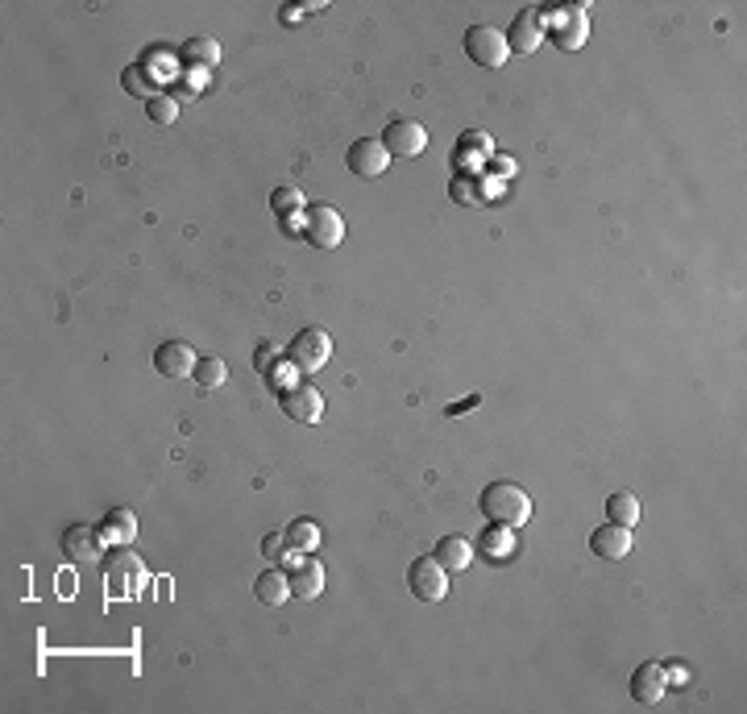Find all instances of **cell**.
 Returning a JSON list of instances; mask_svg holds the SVG:
<instances>
[{"label": "cell", "mask_w": 747, "mask_h": 714, "mask_svg": "<svg viewBox=\"0 0 747 714\" xmlns=\"http://www.w3.org/2000/svg\"><path fill=\"white\" fill-rule=\"evenodd\" d=\"M407 590L420 598V602H440L449 594V573L440 569L436 557H415L407 565Z\"/></svg>", "instance_id": "ba28073f"}, {"label": "cell", "mask_w": 747, "mask_h": 714, "mask_svg": "<svg viewBox=\"0 0 747 714\" xmlns=\"http://www.w3.org/2000/svg\"><path fill=\"white\" fill-rule=\"evenodd\" d=\"M544 34H548L552 42H557L561 50H577L581 42H586V38H590V25H586V9H581V5H577V9H565V13H561V21H557V25H548V30H544Z\"/></svg>", "instance_id": "5bb4252c"}, {"label": "cell", "mask_w": 747, "mask_h": 714, "mask_svg": "<svg viewBox=\"0 0 747 714\" xmlns=\"http://www.w3.org/2000/svg\"><path fill=\"white\" fill-rule=\"evenodd\" d=\"M482 553H490V561H507L511 553V532L507 528H490L482 540Z\"/></svg>", "instance_id": "484cf974"}, {"label": "cell", "mask_w": 747, "mask_h": 714, "mask_svg": "<svg viewBox=\"0 0 747 714\" xmlns=\"http://www.w3.org/2000/svg\"><path fill=\"white\" fill-rule=\"evenodd\" d=\"M287 582H291V598H316L324 590V565L316 557H303L291 573H287Z\"/></svg>", "instance_id": "2e32d148"}, {"label": "cell", "mask_w": 747, "mask_h": 714, "mask_svg": "<svg viewBox=\"0 0 747 714\" xmlns=\"http://www.w3.org/2000/svg\"><path fill=\"white\" fill-rule=\"evenodd\" d=\"M254 366H258L262 374L270 370V341H262V345H258V357H254Z\"/></svg>", "instance_id": "83f0119b"}, {"label": "cell", "mask_w": 747, "mask_h": 714, "mask_svg": "<svg viewBox=\"0 0 747 714\" xmlns=\"http://www.w3.org/2000/svg\"><path fill=\"white\" fill-rule=\"evenodd\" d=\"M299 200L291 196V187H279V196H274V208H295Z\"/></svg>", "instance_id": "f1b7e54d"}, {"label": "cell", "mask_w": 747, "mask_h": 714, "mask_svg": "<svg viewBox=\"0 0 747 714\" xmlns=\"http://www.w3.org/2000/svg\"><path fill=\"white\" fill-rule=\"evenodd\" d=\"M254 594H258V602H266V607H283V602L291 598V582H287V573H279V569H262L258 573V582H254Z\"/></svg>", "instance_id": "d6986e66"}, {"label": "cell", "mask_w": 747, "mask_h": 714, "mask_svg": "<svg viewBox=\"0 0 747 714\" xmlns=\"http://www.w3.org/2000/svg\"><path fill=\"white\" fill-rule=\"evenodd\" d=\"M465 54L474 59L478 67H503L507 63V54H511V46H507V34L498 30V25H469L465 30Z\"/></svg>", "instance_id": "277c9868"}, {"label": "cell", "mask_w": 747, "mask_h": 714, "mask_svg": "<svg viewBox=\"0 0 747 714\" xmlns=\"http://www.w3.org/2000/svg\"><path fill=\"white\" fill-rule=\"evenodd\" d=\"M432 557L440 561L445 573H461V569H469V561H474V544H469L465 536H440Z\"/></svg>", "instance_id": "e0dca14e"}, {"label": "cell", "mask_w": 747, "mask_h": 714, "mask_svg": "<svg viewBox=\"0 0 747 714\" xmlns=\"http://www.w3.org/2000/svg\"><path fill=\"white\" fill-rule=\"evenodd\" d=\"M146 117H150V125H175V117H179V100H175V96H166V92H158L154 100H146Z\"/></svg>", "instance_id": "d4e9b609"}, {"label": "cell", "mask_w": 747, "mask_h": 714, "mask_svg": "<svg viewBox=\"0 0 747 714\" xmlns=\"http://www.w3.org/2000/svg\"><path fill=\"white\" fill-rule=\"evenodd\" d=\"M640 515H644V507H640V499H635L631 490H615L611 499H606V524L635 528V524H640Z\"/></svg>", "instance_id": "ac0fdd59"}, {"label": "cell", "mask_w": 747, "mask_h": 714, "mask_svg": "<svg viewBox=\"0 0 747 714\" xmlns=\"http://www.w3.org/2000/svg\"><path fill=\"white\" fill-rule=\"evenodd\" d=\"M664 694H669V669H664V665L648 661V665H640V669L631 673V698H635V702L652 706V702H660Z\"/></svg>", "instance_id": "7c38bea8"}, {"label": "cell", "mask_w": 747, "mask_h": 714, "mask_svg": "<svg viewBox=\"0 0 747 714\" xmlns=\"http://www.w3.org/2000/svg\"><path fill=\"white\" fill-rule=\"evenodd\" d=\"M100 544H104V536H100L96 528L71 524V528L63 532V557H71V561H96V557H100Z\"/></svg>", "instance_id": "9a60e30c"}, {"label": "cell", "mask_w": 747, "mask_h": 714, "mask_svg": "<svg viewBox=\"0 0 747 714\" xmlns=\"http://www.w3.org/2000/svg\"><path fill=\"white\" fill-rule=\"evenodd\" d=\"M100 536H104V540H117V544H129V540L137 536V515H133V511H125V507L108 511V515H104V528H100Z\"/></svg>", "instance_id": "603a6c76"}, {"label": "cell", "mask_w": 747, "mask_h": 714, "mask_svg": "<svg viewBox=\"0 0 747 714\" xmlns=\"http://www.w3.org/2000/svg\"><path fill=\"white\" fill-rule=\"evenodd\" d=\"M191 378H196V387L208 395V391H220V387H225L229 366L220 362L216 353H208V357H200V362H196V370H191Z\"/></svg>", "instance_id": "44dd1931"}, {"label": "cell", "mask_w": 747, "mask_h": 714, "mask_svg": "<svg viewBox=\"0 0 747 714\" xmlns=\"http://www.w3.org/2000/svg\"><path fill=\"white\" fill-rule=\"evenodd\" d=\"M179 59H183V67H216L220 63V42L216 38H187L183 46H179Z\"/></svg>", "instance_id": "ffe728a7"}, {"label": "cell", "mask_w": 747, "mask_h": 714, "mask_svg": "<svg viewBox=\"0 0 747 714\" xmlns=\"http://www.w3.org/2000/svg\"><path fill=\"white\" fill-rule=\"evenodd\" d=\"M328 357H332V341H328L324 328H316V324L299 328V333L291 337V345H287V362H291L295 374H316V370H324Z\"/></svg>", "instance_id": "3957f363"}, {"label": "cell", "mask_w": 747, "mask_h": 714, "mask_svg": "<svg viewBox=\"0 0 747 714\" xmlns=\"http://www.w3.org/2000/svg\"><path fill=\"white\" fill-rule=\"evenodd\" d=\"M283 540H287L291 553L308 557L312 548H316V540H320V532H316V519H291L287 532H283Z\"/></svg>", "instance_id": "7402d4cb"}, {"label": "cell", "mask_w": 747, "mask_h": 714, "mask_svg": "<svg viewBox=\"0 0 747 714\" xmlns=\"http://www.w3.org/2000/svg\"><path fill=\"white\" fill-rule=\"evenodd\" d=\"M590 553L602 557V561H623L631 553V528H619V524H602L594 528L590 536Z\"/></svg>", "instance_id": "4fadbf2b"}, {"label": "cell", "mask_w": 747, "mask_h": 714, "mask_svg": "<svg viewBox=\"0 0 747 714\" xmlns=\"http://www.w3.org/2000/svg\"><path fill=\"white\" fill-rule=\"evenodd\" d=\"M196 362H200V353L191 349L187 341H162L154 349V370L162 378H187L191 370H196Z\"/></svg>", "instance_id": "8fae6325"}, {"label": "cell", "mask_w": 747, "mask_h": 714, "mask_svg": "<svg viewBox=\"0 0 747 714\" xmlns=\"http://www.w3.org/2000/svg\"><path fill=\"white\" fill-rule=\"evenodd\" d=\"M121 84H125V92H129V96H146V100H154V96H158V88H154V75H150L142 63L125 67V71H121Z\"/></svg>", "instance_id": "cb8c5ba5"}, {"label": "cell", "mask_w": 747, "mask_h": 714, "mask_svg": "<svg viewBox=\"0 0 747 714\" xmlns=\"http://www.w3.org/2000/svg\"><path fill=\"white\" fill-rule=\"evenodd\" d=\"M283 553H287V540L283 536H266L262 540V557L274 565V561H283Z\"/></svg>", "instance_id": "4316f807"}, {"label": "cell", "mask_w": 747, "mask_h": 714, "mask_svg": "<svg viewBox=\"0 0 747 714\" xmlns=\"http://www.w3.org/2000/svg\"><path fill=\"white\" fill-rule=\"evenodd\" d=\"M540 42H544V13L540 9H519L515 21L507 25L511 54H532V50H540Z\"/></svg>", "instance_id": "30bf717a"}, {"label": "cell", "mask_w": 747, "mask_h": 714, "mask_svg": "<svg viewBox=\"0 0 747 714\" xmlns=\"http://www.w3.org/2000/svg\"><path fill=\"white\" fill-rule=\"evenodd\" d=\"M478 511L490 528H523L532 519V499H528V490L515 486V482H490L482 494H478Z\"/></svg>", "instance_id": "6da1fadb"}, {"label": "cell", "mask_w": 747, "mask_h": 714, "mask_svg": "<svg viewBox=\"0 0 747 714\" xmlns=\"http://www.w3.org/2000/svg\"><path fill=\"white\" fill-rule=\"evenodd\" d=\"M142 586H146V565L142 557L133 553V548H117V553H108L104 561V594L113 602H129V598H142Z\"/></svg>", "instance_id": "7a4b0ae2"}, {"label": "cell", "mask_w": 747, "mask_h": 714, "mask_svg": "<svg viewBox=\"0 0 747 714\" xmlns=\"http://www.w3.org/2000/svg\"><path fill=\"white\" fill-rule=\"evenodd\" d=\"M303 233H308V241L316 245V250H337V245L345 241V216L332 208V204H308L303 208Z\"/></svg>", "instance_id": "5b68a950"}, {"label": "cell", "mask_w": 747, "mask_h": 714, "mask_svg": "<svg viewBox=\"0 0 747 714\" xmlns=\"http://www.w3.org/2000/svg\"><path fill=\"white\" fill-rule=\"evenodd\" d=\"M378 142L386 146L391 158H420L428 150V129L420 121H411V117H395L391 125L382 129Z\"/></svg>", "instance_id": "52a82bcc"}, {"label": "cell", "mask_w": 747, "mask_h": 714, "mask_svg": "<svg viewBox=\"0 0 747 714\" xmlns=\"http://www.w3.org/2000/svg\"><path fill=\"white\" fill-rule=\"evenodd\" d=\"M279 407L291 424H320L324 416V395L312 387V382H291V387L279 391Z\"/></svg>", "instance_id": "8992f818"}, {"label": "cell", "mask_w": 747, "mask_h": 714, "mask_svg": "<svg viewBox=\"0 0 747 714\" xmlns=\"http://www.w3.org/2000/svg\"><path fill=\"white\" fill-rule=\"evenodd\" d=\"M345 167L357 175V179H378L386 167H391V154L378 137H357V142L345 150Z\"/></svg>", "instance_id": "9c48e42d"}]
</instances>
